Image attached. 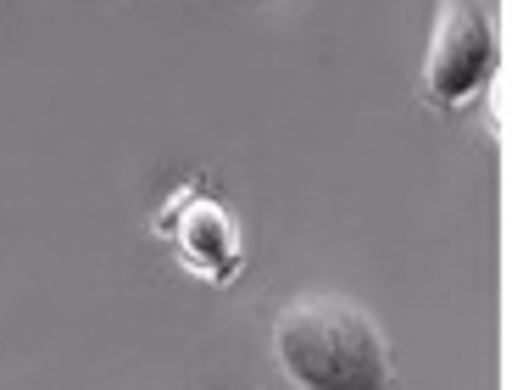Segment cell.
<instances>
[{
  "instance_id": "6da1fadb",
  "label": "cell",
  "mask_w": 512,
  "mask_h": 390,
  "mask_svg": "<svg viewBox=\"0 0 512 390\" xmlns=\"http://www.w3.org/2000/svg\"><path fill=\"white\" fill-rule=\"evenodd\" d=\"M273 357L295 390H390L384 329L340 290H301L273 318Z\"/></svg>"
},
{
  "instance_id": "3957f363",
  "label": "cell",
  "mask_w": 512,
  "mask_h": 390,
  "mask_svg": "<svg viewBox=\"0 0 512 390\" xmlns=\"http://www.w3.org/2000/svg\"><path fill=\"white\" fill-rule=\"evenodd\" d=\"M156 229L173 240V251H179L184 268L201 273V279H212V285H229L234 268H240V257H245V240H240L234 212L223 207V201H212V195H201V184H184V190L156 212Z\"/></svg>"
},
{
  "instance_id": "7a4b0ae2",
  "label": "cell",
  "mask_w": 512,
  "mask_h": 390,
  "mask_svg": "<svg viewBox=\"0 0 512 390\" xmlns=\"http://www.w3.org/2000/svg\"><path fill=\"white\" fill-rule=\"evenodd\" d=\"M496 73V17L485 0H440L423 51V95L446 112L479 101Z\"/></svg>"
}]
</instances>
